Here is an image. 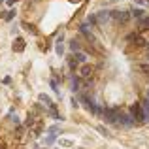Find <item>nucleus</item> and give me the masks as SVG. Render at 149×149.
Instances as JSON below:
<instances>
[{"mask_svg": "<svg viewBox=\"0 0 149 149\" xmlns=\"http://www.w3.org/2000/svg\"><path fill=\"white\" fill-rule=\"evenodd\" d=\"M6 2H8V6H13V4L17 2V0H6Z\"/></svg>", "mask_w": 149, "mask_h": 149, "instance_id": "a878e982", "label": "nucleus"}, {"mask_svg": "<svg viewBox=\"0 0 149 149\" xmlns=\"http://www.w3.org/2000/svg\"><path fill=\"white\" fill-rule=\"evenodd\" d=\"M0 2H4V0H0Z\"/></svg>", "mask_w": 149, "mask_h": 149, "instance_id": "c756f323", "label": "nucleus"}, {"mask_svg": "<svg viewBox=\"0 0 149 149\" xmlns=\"http://www.w3.org/2000/svg\"><path fill=\"white\" fill-rule=\"evenodd\" d=\"M70 89H72V93L79 91V77H77V76H72V77H70Z\"/></svg>", "mask_w": 149, "mask_h": 149, "instance_id": "0eeeda50", "label": "nucleus"}, {"mask_svg": "<svg viewBox=\"0 0 149 149\" xmlns=\"http://www.w3.org/2000/svg\"><path fill=\"white\" fill-rule=\"evenodd\" d=\"M108 19H109V11L108 10H100L98 13H96V21H98L100 25H102V23H106Z\"/></svg>", "mask_w": 149, "mask_h": 149, "instance_id": "39448f33", "label": "nucleus"}, {"mask_svg": "<svg viewBox=\"0 0 149 149\" xmlns=\"http://www.w3.org/2000/svg\"><path fill=\"white\" fill-rule=\"evenodd\" d=\"M138 68H140V72H143V74H147V76H149V64H140Z\"/></svg>", "mask_w": 149, "mask_h": 149, "instance_id": "a211bd4d", "label": "nucleus"}, {"mask_svg": "<svg viewBox=\"0 0 149 149\" xmlns=\"http://www.w3.org/2000/svg\"><path fill=\"white\" fill-rule=\"evenodd\" d=\"M15 13H17V11H15V10H10V11H8V13H4V19H6V21H11V19L15 17Z\"/></svg>", "mask_w": 149, "mask_h": 149, "instance_id": "2eb2a0df", "label": "nucleus"}, {"mask_svg": "<svg viewBox=\"0 0 149 149\" xmlns=\"http://www.w3.org/2000/svg\"><path fill=\"white\" fill-rule=\"evenodd\" d=\"M138 25H140V29H149V15L147 13L142 19H138Z\"/></svg>", "mask_w": 149, "mask_h": 149, "instance_id": "1a4fd4ad", "label": "nucleus"}, {"mask_svg": "<svg viewBox=\"0 0 149 149\" xmlns=\"http://www.w3.org/2000/svg\"><path fill=\"white\" fill-rule=\"evenodd\" d=\"M40 102H44V104L47 106V108H53V106H55L53 102H51V98H49L47 95H40Z\"/></svg>", "mask_w": 149, "mask_h": 149, "instance_id": "9b49d317", "label": "nucleus"}, {"mask_svg": "<svg viewBox=\"0 0 149 149\" xmlns=\"http://www.w3.org/2000/svg\"><path fill=\"white\" fill-rule=\"evenodd\" d=\"M117 125H121V127H125V128H132V127H136V119H134V115L132 113H119V117H117Z\"/></svg>", "mask_w": 149, "mask_h": 149, "instance_id": "f03ea898", "label": "nucleus"}, {"mask_svg": "<svg viewBox=\"0 0 149 149\" xmlns=\"http://www.w3.org/2000/svg\"><path fill=\"white\" fill-rule=\"evenodd\" d=\"M140 104H142V108H143V111H146V113H147V115H149V100H147V98H143L142 102H140Z\"/></svg>", "mask_w": 149, "mask_h": 149, "instance_id": "f3484780", "label": "nucleus"}, {"mask_svg": "<svg viewBox=\"0 0 149 149\" xmlns=\"http://www.w3.org/2000/svg\"><path fill=\"white\" fill-rule=\"evenodd\" d=\"M74 57H76V61H77V62H87V55H85L83 51H77Z\"/></svg>", "mask_w": 149, "mask_h": 149, "instance_id": "f8f14e48", "label": "nucleus"}, {"mask_svg": "<svg viewBox=\"0 0 149 149\" xmlns=\"http://www.w3.org/2000/svg\"><path fill=\"white\" fill-rule=\"evenodd\" d=\"M106 123H111V125H117V117H119V109L117 108H106L104 113H102Z\"/></svg>", "mask_w": 149, "mask_h": 149, "instance_id": "7ed1b4c3", "label": "nucleus"}, {"mask_svg": "<svg viewBox=\"0 0 149 149\" xmlns=\"http://www.w3.org/2000/svg\"><path fill=\"white\" fill-rule=\"evenodd\" d=\"M109 17L115 19V21H119V23H127L128 19H130V11H127V10H113V11H109Z\"/></svg>", "mask_w": 149, "mask_h": 149, "instance_id": "20e7f679", "label": "nucleus"}, {"mask_svg": "<svg viewBox=\"0 0 149 149\" xmlns=\"http://www.w3.org/2000/svg\"><path fill=\"white\" fill-rule=\"evenodd\" d=\"M53 142H55V136H51V134H49L47 138H45V143H47V146H49V143H53Z\"/></svg>", "mask_w": 149, "mask_h": 149, "instance_id": "5701e85b", "label": "nucleus"}, {"mask_svg": "<svg viewBox=\"0 0 149 149\" xmlns=\"http://www.w3.org/2000/svg\"><path fill=\"white\" fill-rule=\"evenodd\" d=\"M76 64H77V61H76V58H70V61H68V66H70L72 70H76Z\"/></svg>", "mask_w": 149, "mask_h": 149, "instance_id": "412c9836", "label": "nucleus"}, {"mask_svg": "<svg viewBox=\"0 0 149 149\" xmlns=\"http://www.w3.org/2000/svg\"><path fill=\"white\" fill-rule=\"evenodd\" d=\"M55 51H57L58 57H62V55H64V45H62L61 42H57V44H55Z\"/></svg>", "mask_w": 149, "mask_h": 149, "instance_id": "4468645a", "label": "nucleus"}, {"mask_svg": "<svg viewBox=\"0 0 149 149\" xmlns=\"http://www.w3.org/2000/svg\"><path fill=\"white\" fill-rule=\"evenodd\" d=\"M87 23H89V25H96V23H98V21H96V15H89Z\"/></svg>", "mask_w": 149, "mask_h": 149, "instance_id": "aec40b11", "label": "nucleus"}, {"mask_svg": "<svg viewBox=\"0 0 149 149\" xmlns=\"http://www.w3.org/2000/svg\"><path fill=\"white\" fill-rule=\"evenodd\" d=\"M70 49H72V51H76V53H77V51H81V47H79V44H77L76 40H72V42H70Z\"/></svg>", "mask_w": 149, "mask_h": 149, "instance_id": "dca6fc26", "label": "nucleus"}, {"mask_svg": "<svg viewBox=\"0 0 149 149\" xmlns=\"http://www.w3.org/2000/svg\"><path fill=\"white\" fill-rule=\"evenodd\" d=\"M13 51H17V53L25 51V40H23V38H15V42H13Z\"/></svg>", "mask_w": 149, "mask_h": 149, "instance_id": "423d86ee", "label": "nucleus"}, {"mask_svg": "<svg viewBox=\"0 0 149 149\" xmlns=\"http://www.w3.org/2000/svg\"><path fill=\"white\" fill-rule=\"evenodd\" d=\"M70 2H74V4H77V2H81V0H70Z\"/></svg>", "mask_w": 149, "mask_h": 149, "instance_id": "cd10ccee", "label": "nucleus"}, {"mask_svg": "<svg viewBox=\"0 0 149 149\" xmlns=\"http://www.w3.org/2000/svg\"><path fill=\"white\" fill-rule=\"evenodd\" d=\"M130 15H132V17H136V19H142L143 15H146V11H143L142 8H134V10L130 11Z\"/></svg>", "mask_w": 149, "mask_h": 149, "instance_id": "9d476101", "label": "nucleus"}, {"mask_svg": "<svg viewBox=\"0 0 149 149\" xmlns=\"http://www.w3.org/2000/svg\"><path fill=\"white\" fill-rule=\"evenodd\" d=\"M147 61H149V51H147Z\"/></svg>", "mask_w": 149, "mask_h": 149, "instance_id": "c85d7f7f", "label": "nucleus"}, {"mask_svg": "<svg viewBox=\"0 0 149 149\" xmlns=\"http://www.w3.org/2000/svg\"><path fill=\"white\" fill-rule=\"evenodd\" d=\"M98 132H100V134H104V136H106V138H108V136H109V132H108V130H106V128H104V127H98Z\"/></svg>", "mask_w": 149, "mask_h": 149, "instance_id": "4be33fe9", "label": "nucleus"}, {"mask_svg": "<svg viewBox=\"0 0 149 149\" xmlns=\"http://www.w3.org/2000/svg\"><path fill=\"white\" fill-rule=\"evenodd\" d=\"M23 29H25L26 32H30L32 36H38V29L32 25V23H23Z\"/></svg>", "mask_w": 149, "mask_h": 149, "instance_id": "6e6552de", "label": "nucleus"}, {"mask_svg": "<svg viewBox=\"0 0 149 149\" xmlns=\"http://www.w3.org/2000/svg\"><path fill=\"white\" fill-rule=\"evenodd\" d=\"M146 98L149 100V89H147V91H146Z\"/></svg>", "mask_w": 149, "mask_h": 149, "instance_id": "bb28decb", "label": "nucleus"}, {"mask_svg": "<svg viewBox=\"0 0 149 149\" xmlns=\"http://www.w3.org/2000/svg\"><path fill=\"white\" fill-rule=\"evenodd\" d=\"M4 83L10 85V83H11V77H10V76H6V77H4Z\"/></svg>", "mask_w": 149, "mask_h": 149, "instance_id": "b1692460", "label": "nucleus"}, {"mask_svg": "<svg viewBox=\"0 0 149 149\" xmlns=\"http://www.w3.org/2000/svg\"><path fill=\"white\" fill-rule=\"evenodd\" d=\"M93 74V66H83V68H81V76L83 77H89Z\"/></svg>", "mask_w": 149, "mask_h": 149, "instance_id": "ddd939ff", "label": "nucleus"}, {"mask_svg": "<svg viewBox=\"0 0 149 149\" xmlns=\"http://www.w3.org/2000/svg\"><path fill=\"white\" fill-rule=\"evenodd\" d=\"M130 113L134 115V119H136V123H138V125L149 123V115L143 111V108H142V104H140V102H134V104L130 106Z\"/></svg>", "mask_w": 149, "mask_h": 149, "instance_id": "f257e3e1", "label": "nucleus"}, {"mask_svg": "<svg viewBox=\"0 0 149 149\" xmlns=\"http://www.w3.org/2000/svg\"><path fill=\"white\" fill-rule=\"evenodd\" d=\"M49 83H51V89H53L55 93H58V87H57V79H55V77H51V81H49Z\"/></svg>", "mask_w": 149, "mask_h": 149, "instance_id": "6ab92c4d", "label": "nucleus"}, {"mask_svg": "<svg viewBox=\"0 0 149 149\" xmlns=\"http://www.w3.org/2000/svg\"><path fill=\"white\" fill-rule=\"evenodd\" d=\"M136 4H149V0H136Z\"/></svg>", "mask_w": 149, "mask_h": 149, "instance_id": "393cba45", "label": "nucleus"}]
</instances>
